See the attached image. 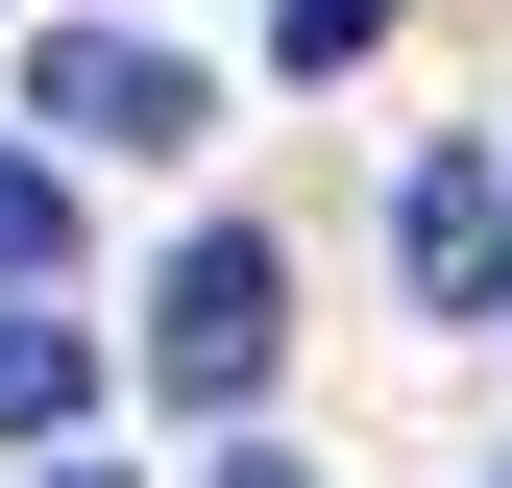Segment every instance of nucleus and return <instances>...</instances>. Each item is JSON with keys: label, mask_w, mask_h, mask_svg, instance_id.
<instances>
[{"label": "nucleus", "mask_w": 512, "mask_h": 488, "mask_svg": "<svg viewBox=\"0 0 512 488\" xmlns=\"http://www.w3.org/2000/svg\"><path fill=\"white\" fill-rule=\"evenodd\" d=\"M269 366H293V269H269V244H171V293H147V391H171V415H244Z\"/></svg>", "instance_id": "1"}, {"label": "nucleus", "mask_w": 512, "mask_h": 488, "mask_svg": "<svg viewBox=\"0 0 512 488\" xmlns=\"http://www.w3.org/2000/svg\"><path fill=\"white\" fill-rule=\"evenodd\" d=\"M25 98H49V147H147V171L220 122V74H196V49H147V25H49Z\"/></svg>", "instance_id": "2"}, {"label": "nucleus", "mask_w": 512, "mask_h": 488, "mask_svg": "<svg viewBox=\"0 0 512 488\" xmlns=\"http://www.w3.org/2000/svg\"><path fill=\"white\" fill-rule=\"evenodd\" d=\"M391 244H415V293H439V318H488V293H512V171H488V147H439Z\"/></svg>", "instance_id": "3"}, {"label": "nucleus", "mask_w": 512, "mask_h": 488, "mask_svg": "<svg viewBox=\"0 0 512 488\" xmlns=\"http://www.w3.org/2000/svg\"><path fill=\"white\" fill-rule=\"evenodd\" d=\"M74 391H98V342H74V318H0V440H49Z\"/></svg>", "instance_id": "4"}, {"label": "nucleus", "mask_w": 512, "mask_h": 488, "mask_svg": "<svg viewBox=\"0 0 512 488\" xmlns=\"http://www.w3.org/2000/svg\"><path fill=\"white\" fill-rule=\"evenodd\" d=\"M269 49H293V74H366V49H391V0H269Z\"/></svg>", "instance_id": "5"}, {"label": "nucleus", "mask_w": 512, "mask_h": 488, "mask_svg": "<svg viewBox=\"0 0 512 488\" xmlns=\"http://www.w3.org/2000/svg\"><path fill=\"white\" fill-rule=\"evenodd\" d=\"M74 244V196H49V147H0V269H49Z\"/></svg>", "instance_id": "6"}, {"label": "nucleus", "mask_w": 512, "mask_h": 488, "mask_svg": "<svg viewBox=\"0 0 512 488\" xmlns=\"http://www.w3.org/2000/svg\"><path fill=\"white\" fill-rule=\"evenodd\" d=\"M220 488H317V464H220Z\"/></svg>", "instance_id": "7"}, {"label": "nucleus", "mask_w": 512, "mask_h": 488, "mask_svg": "<svg viewBox=\"0 0 512 488\" xmlns=\"http://www.w3.org/2000/svg\"><path fill=\"white\" fill-rule=\"evenodd\" d=\"M488 488H512V464H488Z\"/></svg>", "instance_id": "8"}]
</instances>
